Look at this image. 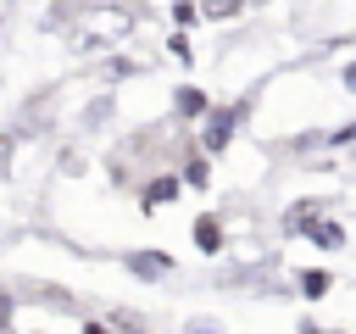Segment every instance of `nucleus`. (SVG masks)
Returning a JSON list of instances; mask_svg holds the SVG:
<instances>
[{
  "label": "nucleus",
  "instance_id": "nucleus-1",
  "mask_svg": "<svg viewBox=\"0 0 356 334\" xmlns=\"http://www.w3.org/2000/svg\"><path fill=\"white\" fill-rule=\"evenodd\" d=\"M134 273H145V278H161V273H167V256H161V250H145V256H134Z\"/></svg>",
  "mask_w": 356,
  "mask_h": 334
},
{
  "label": "nucleus",
  "instance_id": "nucleus-2",
  "mask_svg": "<svg viewBox=\"0 0 356 334\" xmlns=\"http://www.w3.org/2000/svg\"><path fill=\"white\" fill-rule=\"evenodd\" d=\"M300 284H306V295H323V289H328V278H323V273H306Z\"/></svg>",
  "mask_w": 356,
  "mask_h": 334
},
{
  "label": "nucleus",
  "instance_id": "nucleus-3",
  "mask_svg": "<svg viewBox=\"0 0 356 334\" xmlns=\"http://www.w3.org/2000/svg\"><path fill=\"white\" fill-rule=\"evenodd\" d=\"M345 89H356V67H345Z\"/></svg>",
  "mask_w": 356,
  "mask_h": 334
}]
</instances>
